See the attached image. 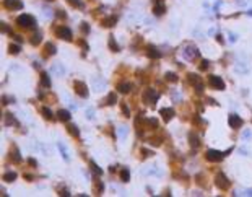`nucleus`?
<instances>
[{
  "mask_svg": "<svg viewBox=\"0 0 252 197\" xmlns=\"http://www.w3.org/2000/svg\"><path fill=\"white\" fill-rule=\"evenodd\" d=\"M60 195H63V197H67V195H70V194H68V191H65V189H63V191L60 192Z\"/></svg>",
  "mask_w": 252,
  "mask_h": 197,
  "instance_id": "nucleus-53",
  "label": "nucleus"
},
{
  "mask_svg": "<svg viewBox=\"0 0 252 197\" xmlns=\"http://www.w3.org/2000/svg\"><path fill=\"white\" fill-rule=\"evenodd\" d=\"M236 72H244V74H246L247 69H246V67H242V65H236Z\"/></svg>",
  "mask_w": 252,
  "mask_h": 197,
  "instance_id": "nucleus-48",
  "label": "nucleus"
},
{
  "mask_svg": "<svg viewBox=\"0 0 252 197\" xmlns=\"http://www.w3.org/2000/svg\"><path fill=\"white\" fill-rule=\"evenodd\" d=\"M189 138H190V145H192L194 148H197L198 145H200V142H198V137H197L195 134H194V132H190V134H189Z\"/></svg>",
  "mask_w": 252,
  "mask_h": 197,
  "instance_id": "nucleus-23",
  "label": "nucleus"
},
{
  "mask_svg": "<svg viewBox=\"0 0 252 197\" xmlns=\"http://www.w3.org/2000/svg\"><path fill=\"white\" fill-rule=\"evenodd\" d=\"M39 42H41V33L36 31V33L31 36V44H33V46H38Z\"/></svg>",
  "mask_w": 252,
  "mask_h": 197,
  "instance_id": "nucleus-25",
  "label": "nucleus"
},
{
  "mask_svg": "<svg viewBox=\"0 0 252 197\" xmlns=\"http://www.w3.org/2000/svg\"><path fill=\"white\" fill-rule=\"evenodd\" d=\"M55 116H57V119L62 121V122H68V121H70V113L65 111V109H60V111H57Z\"/></svg>",
  "mask_w": 252,
  "mask_h": 197,
  "instance_id": "nucleus-14",
  "label": "nucleus"
},
{
  "mask_svg": "<svg viewBox=\"0 0 252 197\" xmlns=\"http://www.w3.org/2000/svg\"><path fill=\"white\" fill-rule=\"evenodd\" d=\"M15 179H16V173H5L3 174V181L12 182V181H15Z\"/></svg>",
  "mask_w": 252,
  "mask_h": 197,
  "instance_id": "nucleus-31",
  "label": "nucleus"
},
{
  "mask_svg": "<svg viewBox=\"0 0 252 197\" xmlns=\"http://www.w3.org/2000/svg\"><path fill=\"white\" fill-rule=\"evenodd\" d=\"M228 124H229V127H233V129H239V127L242 126V119H241L237 114H229Z\"/></svg>",
  "mask_w": 252,
  "mask_h": 197,
  "instance_id": "nucleus-10",
  "label": "nucleus"
},
{
  "mask_svg": "<svg viewBox=\"0 0 252 197\" xmlns=\"http://www.w3.org/2000/svg\"><path fill=\"white\" fill-rule=\"evenodd\" d=\"M142 153H143V156H151V155H153V151H150L147 148H142Z\"/></svg>",
  "mask_w": 252,
  "mask_h": 197,
  "instance_id": "nucleus-46",
  "label": "nucleus"
},
{
  "mask_svg": "<svg viewBox=\"0 0 252 197\" xmlns=\"http://www.w3.org/2000/svg\"><path fill=\"white\" fill-rule=\"evenodd\" d=\"M210 85L213 86L215 90H225V82H223V78L218 77V75H212L210 77Z\"/></svg>",
  "mask_w": 252,
  "mask_h": 197,
  "instance_id": "nucleus-9",
  "label": "nucleus"
},
{
  "mask_svg": "<svg viewBox=\"0 0 252 197\" xmlns=\"http://www.w3.org/2000/svg\"><path fill=\"white\" fill-rule=\"evenodd\" d=\"M160 114L163 116L164 121L169 122V121L172 119V116H174V109H171V108H163L161 111H160Z\"/></svg>",
  "mask_w": 252,
  "mask_h": 197,
  "instance_id": "nucleus-11",
  "label": "nucleus"
},
{
  "mask_svg": "<svg viewBox=\"0 0 252 197\" xmlns=\"http://www.w3.org/2000/svg\"><path fill=\"white\" fill-rule=\"evenodd\" d=\"M194 86H195V91L198 93V94H202V93H203V83H197V85H194Z\"/></svg>",
  "mask_w": 252,
  "mask_h": 197,
  "instance_id": "nucleus-41",
  "label": "nucleus"
},
{
  "mask_svg": "<svg viewBox=\"0 0 252 197\" xmlns=\"http://www.w3.org/2000/svg\"><path fill=\"white\" fill-rule=\"evenodd\" d=\"M3 7L7 10H20L23 8V2L21 0H3Z\"/></svg>",
  "mask_w": 252,
  "mask_h": 197,
  "instance_id": "nucleus-7",
  "label": "nucleus"
},
{
  "mask_svg": "<svg viewBox=\"0 0 252 197\" xmlns=\"http://www.w3.org/2000/svg\"><path fill=\"white\" fill-rule=\"evenodd\" d=\"M42 114H44V118L49 119V121L54 119V114H52V111H50L49 108H42Z\"/></svg>",
  "mask_w": 252,
  "mask_h": 197,
  "instance_id": "nucleus-30",
  "label": "nucleus"
},
{
  "mask_svg": "<svg viewBox=\"0 0 252 197\" xmlns=\"http://www.w3.org/2000/svg\"><path fill=\"white\" fill-rule=\"evenodd\" d=\"M44 49H46V57H47V55H54L55 50H57L52 42H46V44H44Z\"/></svg>",
  "mask_w": 252,
  "mask_h": 197,
  "instance_id": "nucleus-17",
  "label": "nucleus"
},
{
  "mask_svg": "<svg viewBox=\"0 0 252 197\" xmlns=\"http://www.w3.org/2000/svg\"><path fill=\"white\" fill-rule=\"evenodd\" d=\"M12 160H13V161H15V163H16V161H21L20 151H16V150H15V147L12 148Z\"/></svg>",
  "mask_w": 252,
  "mask_h": 197,
  "instance_id": "nucleus-33",
  "label": "nucleus"
},
{
  "mask_svg": "<svg viewBox=\"0 0 252 197\" xmlns=\"http://www.w3.org/2000/svg\"><path fill=\"white\" fill-rule=\"evenodd\" d=\"M147 55L150 57V59H160V57H161V52H160V50H158L156 47L148 46V49H147Z\"/></svg>",
  "mask_w": 252,
  "mask_h": 197,
  "instance_id": "nucleus-12",
  "label": "nucleus"
},
{
  "mask_svg": "<svg viewBox=\"0 0 252 197\" xmlns=\"http://www.w3.org/2000/svg\"><path fill=\"white\" fill-rule=\"evenodd\" d=\"M120 179L124 181V182H128V181H130V173H128L127 168H122V170H120Z\"/></svg>",
  "mask_w": 252,
  "mask_h": 197,
  "instance_id": "nucleus-22",
  "label": "nucleus"
},
{
  "mask_svg": "<svg viewBox=\"0 0 252 197\" xmlns=\"http://www.w3.org/2000/svg\"><path fill=\"white\" fill-rule=\"evenodd\" d=\"M109 47L112 49V52H119V50H120L119 44L116 42V39H114V36H109Z\"/></svg>",
  "mask_w": 252,
  "mask_h": 197,
  "instance_id": "nucleus-20",
  "label": "nucleus"
},
{
  "mask_svg": "<svg viewBox=\"0 0 252 197\" xmlns=\"http://www.w3.org/2000/svg\"><path fill=\"white\" fill-rule=\"evenodd\" d=\"M49 2H52V0H49Z\"/></svg>",
  "mask_w": 252,
  "mask_h": 197,
  "instance_id": "nucleus-55",
  "label": "nucleus"
},
{
  "mask_svg": "<svg viewBox=\"0 0 252 197\" xmlns=\"http://www.w3.org/2000/svg\"><path fill=\"white\" fill-rule=\"evenodd\" d=\"M208 65H210V62H208V60H202L200 62V70H207Z\"/></svg>",
  "mask_w": 252,
  "mask_h": 197,
  "instance_id": "nucleus-42",
  "label": "nucleus"
},
{
  "mask_svg": "<svg viewBox=\"0 0 252 197\" xmlns=\"http://www.w3.org/2000/svg\"><path fill=\"white\" fill-rule=\"evenodd\" d=\"M67 2H68L72 7H75V8H82V7H83L82 0H67Z\"/></svg>",
  "mask_w": 252,
  "mask_h": 197,
  "instance_id": "nucleus-34",
  "label": "nucleus"
},
{
  "mask_svg": "<svg viewBox=\"0 0 252 197\" xmlns=\"http://www.w3.org/2000/svg\"><path fill=\"white\" fill-rule=\"evenodd\" d=\"M187 80H189V83H190V85H197V83L202 82L200 77L195 75V74H189V75H187Z\"/></svg>",
  "mask_w": 252,
  "mask_h": 197,
  "instance_id": "nucleus-21",
  "label": "nucleus"
},
{
  "mask_svg": "<svg viewBox=\"0 0 252 197\" xmlns=\"http://www.w3.org/2000/svg\"><path fill=\"white\" fill-rule=\"evenodd\" d=\"M116 103H117V94L116 93H109V94H107V98H106V104L112 106V104H116Z\"/></svg>",
  "mask_w": 252,
  "mask_h": 197,
  "instance_id": "nucleus-19",
  "label": "nucleus"
},
{
  "mask_svg": "<svg viewBox=\"0 0 252 197\" xmlns=\"http://www.w3.org/2000/svg\"><path fill=\"white\" fill-rule=\"evenodd\" d=\"M215 186L218 189H221V191H226L229 187V179L226 178L225 173H218L217 176H215Z\"/></svg>",
  "mask_w": 252,
  "mask_h": 197,
  "instance_id": "nucleus-2",
  "label": "nucleus"
},
{
  "mask_svg": "<svg viewBox=\"0 0 252 197\" xmlns=\"http://www.w3.org/2000/svg\"><path fill=\"white\" fill-rule=\"evenodd\" d=\"M57 147H59V150H60V153H62V156H63V160H68V153H67V150H65V147H63V143H57Z\"/></svg>",
  "mask_w": 252,
  "mask_h": 197,
  "instance_id": "nucleus-32",
  "label": "nucleus"
},
{
  "mask_svg": "<svg viewBox=\"0 0 252 197\" xmlns=\"http://www.w3.org/2000/svg\"><path fill=\"white\" fill-rule=\"evenodd\" d=\"M2 33H8V34H12V30L8 26H7L5 23H2Z\"/></svg>",
  "mask_w": 252,
  "mask_h": 197,
  "instance_id": "nucleus-44",
  "label": "nucleus"
},
{
  "mask_svg": "<svg viewBox=\"0 0 252 197\" xmlns=\"http://www.w3.org/2000/svg\"><path fill=\"white\" fill-rule=\"evenodd\" d=\"M158 98H160V94H158V91H155V90H151V88H148V90H145V93H143V101L148 104L150 103V106H153L156 101H158Z\"/></svg>",
  "mask_w": 252,
  "mask_h": 197,
  "instance_id": "nucleus-3",
  "label": "nucleus"
},
{
  "mask_svg": "<svg viewBox=\"0 0 252 197\" xmlns=\"http://www.w3.org/2000/svg\"><path fill=\"white\" fill-rule=\"evenodd\" d=\"M16 23L21 26V28H36V20L34 17L28 15V13H23L16 18Z\"/></svg>",
  "mask_w": 252,
  "mask_h": 197,
  "instance_id": "nucleus-1",
  "label": "nucleus"
},
{
  "mask_svg": "<svg viewBox=\"0 0 252 197\" xmlns=\"http://www.w3.org/2000/svg\"><path fill=\"white\" fill-rule=\"evenodd\" d=\"M242 195H252V189H247V191H244Z\"/></svg>",
  "mask_w": 252,
  "mask_h": 197,
  "instance_id": "nucleus-52",
  "label": "nucleus"
},
{
  "mask_svg": "<svg viewBox=\"0 0 252 197\" xmlns=\"http://www.w3.org/2000/svg\"><path fill=\"white\" fill-rule=\"evenodd\" d=\"M120 111L124 113V116H125V118H128V116H130V111H128V108H127V104H125V103H122V104H120Z\"/></svg>",
  "mask_w": 252,
  "mask_h": 197,
  "instance_id": "nucleus-37",
  "label": "nucleus"
},
{
  "mask_svg": "<svg viewBox=\"0 0 252 197\" xmlns=\"http://www.w3.org/2000/svg\"><path fill=\"white\" fill-rule=\"evenodd\" d=\"M239 151L242 153V155H244V156H246V155H247V150H246V148H239Z\"/></svg>",
  "mask_w": 252,
  "mask_h": 197,
  "instance_id": "nucleus-54",
  "label": "nucleus"
},
{
  "mask_svg": "<svg viewBox=\"0 0 252 197\" xmlns=\"http://www.w3.org/2000/svg\"><path fill=\"white\" fill-rule=\"evenodd\" d=\"M86 114H88V119H93V109H88V113H86Z\"/></svg>",
  "mask_w": 252,
  "mask_h": 197,
  "instance_id": "nucleus-51",
  "label": "nucleus"
},
{
  "mask_svg": "<svg viewBox=\"0 0 252 197\" xmlns=\"http://www.w3.org/2000/svg\"><path fill=\"white\" fill-rule=\"evenodd\" d=\"M132 88H133V85H132V83H125V82L117 85V91H119V93H128Z\"/></svg>",
  "mask_w": 252,
  "mask_h": 197,
  "instance_id": "nucleus-15",
  "label": "nucleus"
},
{
  "mask_svg": "<svg viewBox=\"0 0 252 197\" xmlns=\"http://www.w3.org/2000/svg\"><path fill=\"white\" fill-rule=\"evenodd\" d=\"M67 130H68V134H70V135H73V137H80V130H78V127L75 126V124H68V126H67Z\"/></svg>",
  "mask_w": 252,
  "mask_h": 197,
  "instance_id": "nucleus-18",
  "label": "nucleus"
},
{
  "mask_svg": "<svg viewBox=\"0 0 252 197\" xmlns=\"http://www.w3.org/2000/svg\"><path fill=\"white\" fill-rule=\"evenodd\" d=\"M205 156H207L208 161L218 163V161H221V160L225 158V153H221V151H218V150H208Z\"/></svg>",
  "mask_w": 252,
  "mask_h": 197,
  "instance_id": "nucleus-6",
  "label": "nucleus"
},
{
  "mask_svg": "<svg viewBox=\"0 0 252 197\" xmlns=\"http://www.w3.org/2000/svg\"><path fill=\"white\" fill-rule=\"evenodd\" d=\"M90 166H91V171H93V173H96L98 176H101V174H103V170H101V168H99L95 161H90Z\"/></svg>",
  "mask_w": 252,
  "mask_h": 197,
  "instance_id": "nucleus-28",
  "label": "nucleus"
},
{
  "mask_svg": "<svg viewBox=\"0 0 252 197\" xmlns=\"http://www.w3.org/2000/svg\"><path fill=\"white\" fill-rule=\"evenodd\" d=\"M164 10H166V8H164V3H163V2H156V3H155V7H153L155 15H158V17H160V15H163V13H164Z\"/></svg>",
  "mask_w": 252,
  "mask_h": 197,
  "instance_id": "nucleus-16",
  "label": "nucleus"
},
{
  "mask_svg": "<svg viewBox=\"0 0 252 197\" xmlns=\"http://www.w3.org/2000/svg\"><path fill=\"white\" fill-rule=\"evenodd\" d=\"M73 88H75V93L78 94V96L82 98H88V88H86V85L83 82H80V80H77V82L73 83Z\"/></svg>",
  "mask_w": 252,
  "mask_h": 197,
  "instance_id": "nucleus-5",
  "label": "nucleus"
},
{
  "mask_svg": "<svg viewBox=\"0 0 252 197\" xmlns=\"http://www.w3.org/2000/svg\"><path fill=\"white\" fill-rule=\"evenodd\" d=\"M242 137H244V138H250V137H252V132H250V130H244V132H242Z\"/></svg>",
  "mask_w": 252,
  "mask_h": 197,
  "instance_id": "nucleus-47",
  "label": "nucleus"
},
{
  "mask_svg": "<svg viewBox=\"0 0 252 197\" xmlns=\"http://www.w3.org/2000/svg\"><path fill=\"white\" fill-rule=\"evenodd\" d=\"M55 17H59V18H65L67 15L63 13V10H57V12H55Z\"/></svg>",
  "mask_w": 252,
  "mask_h": 197,
  "instance_id": "nucleus-45",
  "label": "nucleus"
},
{
  "mask_svg": "<svg viewBox=\"0 0 252 197\" xmlns=\"http://www.w3.org/2000/svg\"><path fill=\"white\" fill-rule=\"evenodd\" d=\"M8 52H10V54H20V52H21V47H20L18 44H10V46H8Z\"/></svg>",
  "mask_w": 252,
  "mask_h": 197,
  "instance_id": "nucleus-29",
  "label": "nucleus"
},
{
  "mask_svg": "<svg viewBox=\"0 0 252 197\" xmlns=\"http://www.w3.org/2000/svg\"><path fill=\"white\" fill-rule=\"evenodd\" d=\"M197 55H198V50H197V47H194V46H187L182 50V57L187 59V60H192L194 57H197Z\"/></svg>",
  "mask_w": 252,
  "mask_h": 197,
  "instance_id": "nucleus-8",
  "label": "nucleus"
},
{
  "mask_svg": "<svg viewBox=\"0 0 252 197\" xmlns=\"http://www.w3.org/2000/svg\"><path fill=\"white\" fill-rule=\"evenodd\" d=\"M5 124H18V122H15L12 114H5Z\"/></svg>",
  "mask_w": 252,
  "mask_h": 197,
  "instance_id": "nucleus-38",
  "label": "nucleus"
},
{
  "mask_svg": "<svg viewBox=\"0 0 252 197\" xmlns=\"http://www.w3.org/2000/svg\"><path fill=\"white\" fill-rule=\"evenodd\" d=\"M164 77H166L168 82H177V75H176V74H172V72H168V74L164 75Z\"/></svg>",
  "mask_w": 252,
  "mask_h": 197,
  "instance_id": "nucleus-35",
  "label": "nucleus"
},
{
  "mask_svg": "<svg viewBox=\"0 0 252 197\" xmlns=\"http://www.w3.org/2000/svg\"><path fill=\"white\" fill-rule=\"evenodd\" d=\"M147 124H150V126L153 127V129H156V127H158V119L151 118V119H148V121H147Z\"/></svg>",
  "mask_w": 252,
  "mask_h": 197,
  "instance_id": "nucleus-39",
  "label": "nucleus"
},
{
  "mask_svg": "<svg viewBox=\"0 0 252 197\" xmlns=\"http://www.w3.org/2000/svg\"><path fill=\"white\" fill-rule=\"evenodd\" d=\"M41 83L44 85L46 88H49V86H50V80H49V75H47V74H44V72H42V74H41Z\"/></svg>",
  "mask_w": 252,
  "mask_h": 197,
  "instance_id": "nucleus-27",
  "label": "nucleus"
},
{
  "mask_svg": "<svg viewBox=\"0 0 252 197\" xmlns=\"http://www.w3.org/2000/svg\"><path fill=\"white\" fill-rule=\"evenodd\" d=\"M52 72L54 74H59V75H65V69H63V65H60V64L52 65Z\"/></svg>",
  "mask_w": 252,
  "mask_h": 197,
  "instance_id": "nucleus-24",
  "label": "nucleus"
},
{
  "mask_svg": "<svg viewBox=\"0 0 252 197\" xmlns=\"http://www.w3.org/2000/svg\"><path fill=\"white\" fill-rule=\"evenodd\" d=\"M93 86L96 88V91H101V90H104L106 82L101 77H96V78H93Z\"/></svg>",
  "mask_w": 252,
  "mask_h": 197,
  "instance_id": "nucleus-13",
  "label": "nucleus"
},
{
  "mask_svg": "<svg viewBox=\"0 0 252 197\" xmlns=\"http://www.w3.org/2000/svg\"><path fill=\"white\" fill-rule=\"evenodd\" d=\"M95 189H96V191H98V194H101V192L104 191V186H103V184H101V182L98 181V184L95 186Z\"/></svg>",
  "mask_w": 252,
  "mask_h": 197,
  "instance_id": "nucleus-43",
  "label": "nucleus"
},
{
  "mask_svg": "<svg viewBox=\"0 0 252 197\" xmlns=\"http://www.w3.org/2000/svg\"><path fill=\"white\" fill-rule=\"evenodd\" d=\"M80 30H82V33H85V34H88V33H90V26H88V23H82V26H80Z\"/></svg>",
  "mask_w": 252,
  "mask_h": 197,
  "instance_id": "nucleus-40",
  "label": "nucleus"
},
{
  "mask_svg": "<svg viewBox=\"0 0 252 197\" xmlns=\"http://www.w3.org/2000/svg\"><path fill=\"white\" fill-rule=\"evenodd\" d=\"M55 34L63 41H72V31L68 26H57L55 28Z\"/></svg>",
  "mask_w": 252,
  "mask_h": 197,
  "instance_id": "nucleus-4",
  "label": "nucleus"
},
{
  "mask_svg": "<svg viewBox=\"0 0 252 197\" xmlns=\"http://www.w3.org/2000/svg\"><path fill=\"white\" fill-rule=\"evenodd\" d=\"M236 39H237V36H236V34H233V33L229 34V41H231V42H234Z\"/></svg>",
  "mask_w": 252,
  "mask_h": 197,
  "instance_id": "nucleus-49",
  "label": "nucleus"
},
{
  "mask_svg": "<svg viewBox=\"0 0 252 197\" xmlns=\"http://www.w3.org/2000/svg\"><path fill=\"white\" fill-rule=\"evenodd\" d=\"M117 134H119V137H127V134H128V130H127V127L125 126H122V127H119V130H117Z\"/></svg>",
  "mask_w": 252,
  "mask_h": 197,
  "instance_id": "nucleus-36",
  "label": "nucleus"
},
{
  "mask_svg": "<svg viewBox=\"0 0 252 197\" xmlns=\"http://www.w3.org/2000/svg\"><path fill=\"white\" fill-rule=\"evenodd\" d=\"M28 163L33 165V166H38V163H36V160H34V158H30V160H28Z\"/></svg>",
  "mask_w": 252,
  "mask_h": 197,
  "instance_id": "nucleus-50",
  "label": "nucleus"
},
{
  "mask_svg": "<svg viewBox=\"0 0 252 197\" xmlns=\"http://www.w3.org/2000/svg\"><path fill=\"white\" fill-rule=\"evenodd\" d=\"M117 21V18L116 17H111V18H106V20H103V26H106V28H109V26H114V23Z\"/></svg>",
  "mask_w": 252,
  "mask_h": 197,
  "instance_id": "nucleus-26",
  "label": "nucleus"
}]
</instances>
